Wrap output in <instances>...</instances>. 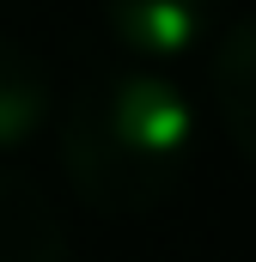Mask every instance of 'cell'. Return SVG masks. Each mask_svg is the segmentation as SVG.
<instances>
[{"label":"cell","mask_w":256,"mask_h":262,"mask_svg":"<svg viewBox=\"0 0 256 262\" xmlns=\"http://www.w3.org/2000/svg\"><path fill=\"white\" fill-rule=\"evenodd\" d=\"M195 110L159 67L104 61L61 110V171L92 213H153L189 171Z\"/></svg>","instance_id":"cell-1"},{"label":"cell","mask_w":256,"mask_h":262,"mask_svg":"<svg viewBox=\"0 0 256 262\" xmlns=\"http://www.w3.org/2000/svg\"><path fill=\"white\" fill-rule=\"evenodd\" d=\"M220 6L226 0H104V18H110V37L128 55L165 61V55L195 49L214 31Z\"/></svg>","instance_id":"cell-2"},{"label":"cell","mask_w":256,"mask_h":262,"mask_svg":"<svg viewBox=\"0 0 256 262\" xmlns=\"http://www.w3.org/2000/svg\"><path fill=\"white\" fill-rule=\"evenodd\" d=\"M0 262H73L67 226L37 177L0 165Z\"/></svg>","instance_id":"cell-3"},{"label":"cell","mask_w":256,"mask_h":262,"mask_svg":"<svg viewBox=\"0 0 256 262\" xmlns=\"http://www.w3.org/2000/svg\"><path fill=\"white\" fill-rule=\"evenodd\" d=\"M207 85H214V110H220L226 134L256 165V12L232 18L220 31L214 61H207Z\"/></svg>","instance_id":"cell-4"},{"label":"cell","mask_w":256,"mask_h":262,"mask_svg":"<svg viewBox=\"0 0 256 262\" xmlns=\"http://www.w3.org/2000/svg\"><path fill=\"white\" fill-rule=\"evenodd\" d=\"M49 116V67L25 43L0 37V152L25 146Z\"/></svg>","instance_id":"cell-5"}]
</instances>
